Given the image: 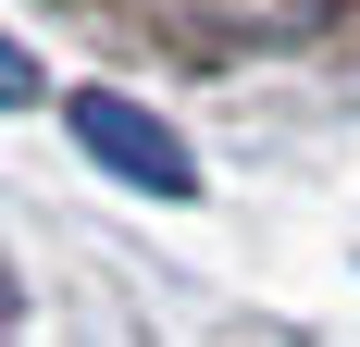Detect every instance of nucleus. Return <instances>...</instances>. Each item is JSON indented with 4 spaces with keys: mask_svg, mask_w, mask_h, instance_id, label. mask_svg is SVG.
<instances>
[{
    "mask_svg": "<svg viewBox=\"0 0 360 347\" xmlns=\"http://www.w3.org/2000/svg\"><path fill=\"white\" fill-rule=\"evenodd\" d=\"M75 137L100 149L112 174H137V186H162V199H174V186H186V149L162 137V124H149L137 100H112V87H87V100H75Z\"/></svg>",
    "mask_w": 360,
    "mask_h": 347,
    "instance_id": "obj_1",
    "label": "nucleus"
}]
</instances>
